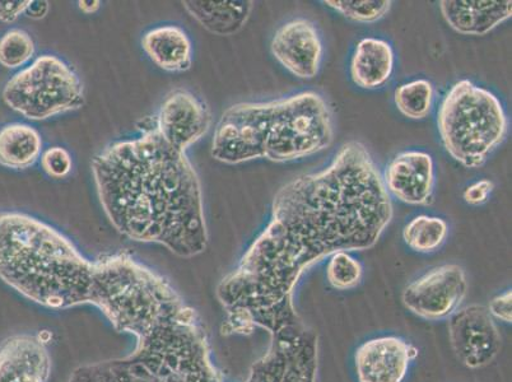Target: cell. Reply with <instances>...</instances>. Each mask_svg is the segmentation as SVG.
Here are the masks:
<instances>
[{"label":"cell","instance_id":"6da1fadb","mask_svg":"<svg viewBox=\"0 0 512 382\" xmlns=\"http://www.w3.org/2000/svg\"><path fill=\"white\" fill-rule=\"evenodd\" d=\"M393 216L383 176L360 142L344 144L325 169L288 181L274 195L268 226L218 284L223 334L305 326L293 304L302 274L339 251L374 248Z\"/></svg>","mask_w":512,"mask_h":382},{"label":"cell","instance_id":"7a4b0ae2","mask_svg":"<svg viewBox=\"0 0 512 382\" xmlns=\"http://www.w3.org/2000/svg\"><path fill=\"white\" fill-rule=\"evenodd\" d=\"M92 175L111 225L129 240L164 245L180 258L208 245L202 185L186 152L156 128L109 144L93 158Z\"/></svg>","mask_w":512,"mask_h":382},{"label":"cell","instance_id":"3957f363","mask_svg":"<svg viewBox=\"0 0 512 382\" xmlns=\"http://www.w3.org/2000/svg\"><path fill=\"white\" fill-rule=\"evenodd\" d=\"M437 127L449 155L467 169H477L504 141L507 118L492 92L463 79L442 101Z\"/></svg>","mask_w":512,"mask_h":382},{"label":"cell","instance_id":"277c9868","mask_svg":"<svg viewBox=\"0 0 512 382\" xmlns=\"http://www.w3.org/2000/svg\"><path fill=\"white\" fill-rule=\"evenodd\" d=\"M333 115L327 102L313 91L277 100L268 130L264 158L291 162L316 155L332 146Z\"/></svg>","mask_w":512,"mask_h":382},{"label":"cell","instance_id":"5b68a950","mask_svg":"<svg viewBox=\"0 0 512 382\" xmlns=\"http://www.w3.org/2000/svg\"><path fill=\"white\" fill-rule=\"evenodd\" d=\"M3 101L23 118L48 120L83 105L76 72L55 55H41L7 82Z\"/></svg>","mask_w":512,"mask_h":382},{"label":"cell","instance_id":"8992f818","mask_svg":"<svg viewBox=\"0 0 512 382\" xmlns=\"http://www.w3.org/2000/svg\"><path fill=\"white\" fill-rule=\"evenodd\" d=\"M277 101L242 102L223 113L214 130L212 157L227 165L264 158Z\"/></svg>","mask_w":512,"mask_h":382},{"label":"cell","instance_id":"52a82bcc","mask_svg":"<svg viewBox=\"0 0 512 382\" xmlns=\"http://www.w3.org/2000/svg\"><path fill=\"white\" fill-rule=\"evenodd\" d=\"M467 292L468 281L463 268L445 264L409 284L402 298L404 306L420 318L441 320L458 311Z\"/></svg>","mask_w":512,"mask_h":382},{"label":"cell","instance_id":"ba28073f","mask_svg":"<svg viewBox=\"0 0 512 382\" xmlns=\"http://www.w3.org/2000/svg\"><path fill=\"white\" fill-rule=\"evenodd\" d=\"M449 338L456 358L472 370L490 365L500 352V333L484 306L455 311L449 320Z\"/></svg>","mask_w":512,"mask_h":382},{"label":"cell","instance_id":"9c48e42d","mask_svg":"<svg viewBox=\"0 0 512 382\" xmlns=\"http://www.w3.org/2000/svg\"><path fill=\"white\" fill-rule=\"evenodd\" d=\"M212 116L203 101L192 92H171L157 116V132L170 146L186 152L208 133Z\"/></svg>","mask_w":512,"mask_h":382},{"label":"cell","instance_id":"30bf717a","mask_svg":"<svg viewBox=\"0 0 512 382\" xmlns=\"http://www.w3.org/2000/svg\"><path fill=\"white\" fill-rule=\"evenodd\" d=\"M272 54L279 63L301 79H313L319 73L323 44L313 23L293 20L283 25L274 35Z\"/></svg>","mask_w":512,"mask_h":382},{"label":"cell","instance_id":"8fae6325","mask_svg":"<svg viewBox=\"0 0 512 382\" xmlns=\"http://www.w3.org/2000/svg\"><path fill=\"white\" fill-rule=\"evenodd\" d=\"M69 382H222L217 370L209 372L157 371L133 354L120 360L82 366Z\"/></svg>","mask_w":512,"mask_h":382},{"label":"cell","instance_id":"7c38bea8","mask_svg":"<svg viewBox=\"0 0 512 382\" xmlns=\"http://www.w3.org/2000/svg\"><path fill=\"white\" fill-rule=\"evenodd\" d=\"M416 349L398 337L367 340L357 349L355 362L360 382H403Z\"/></svg>","mask_w":512,"mask_h":382},{"label":"cell","instance_id":"4fadbf2b","mask_svg":"<svg viewBox=\"0 0 512 382\" xmlns=\"http://www.w3.org/2000/svg\"><path fill=\"white\" fill-rule=\"evenodd\" d=\"M383 181L388 194L400 202L423 206L430 202L434 191V161L425 152L399 153L386 167Z\"/></svg>","mask_w":512,"mask_h":382},{"label":"cell","instance_id":"5bb4252c","mask_svg":"<svg viewBox=\"0 0 512 382\" xmlns=\"http://www.w3.org/2000/svg\"><path fill=\"white\" fill-rule=\"evenodd\" d=\"M50 371L49 352L41 339L17 335L0 346V382H46Z\"/></svg>","mask_w":512,"mask_h":382},{"label":"cell","instance_id":"9a60e30c","mask_svg":"<svg viewBox=\"0 0 512 382\" xmlns=\"http://www.w3.org/2000/svg\"><path fill=\"white\" fill-rule=\"evenodd\" d=\"M440 11L451 29L467 36L490 34L510 20L511 0H442Z\"/></svg>","mask_w":512,"mask_h":382},{"label":"cell","instance_id":"2e32d148","mask_svg":"<svg viewBox=\"0 0 512 382\" xmlns=\"http://www.w3.org/2000/svg\"><path fill=\"white\" fill-rule=\"evenodd\" d=\"M183 6L204 29L217 36H232L244 29L254 3L250 0H185Z\"/></svg>","mask_w":512,"mask_h":382},{"label":"cell","instance_id":"e0dca14e","mask_svg":"<svg viewBox=\"0 0 512 382\" xmlns=\"http://www.w3.org/2000/svg\"><path fill=\"white\" fill-rule=\"evenodd\" d=\"M142 46L152 62L164 71L186 72L192 67V41L178 26L166 25L148 31Z\"/></svg>","mask_w":512,"mask_h":382},{"label":"cell","instance_id":"ac0fdd59","mask_svg":"<svg viewBox=\"0 0 512 382\" xmlns=\"http://www.w3.org/2000/svg\"><path fill=\"white\" fill-rule=\"evenodd\" d=\"M394 69V51L388 41L367 37L357 44L351 60V77L363 90L388 83Z\"/></svg>","mask_w":512,"mask_h":382},{"label":"cell","instance_id":"d6986e66","mask_svg":"<svg viewBox=\"0 0 512 382\" xmlns=\"http://www.w3.org/2000/svg\"><path fill=\"white\" fill-rule=\"evenodd\" d=\"M43 153V139L35 128L12 123L0 128V165L11 170H26Z\"/></svg>","mask_w":512,"mask_h":382},{"label":"cell","instance_id":"ffe728a7","mask_svg":"<svg viewBox=\"0 0 512 382\" xmlns=\"http://www.w3.org/2000/svg\"><path fill=\"white\" fill-rule=\"evenodd\" d=\"M448 231V223L442 218L421 214L404 227L403 239L417 253H432L444 244Z\"/></svg>","mask_w":512,"mask_h":382},{"label":"cell","instance_id":"44dd1931","mask_svg":"<svg viewBox=\"0 0 512 382\" xmlns=\"http://www.w3.org/2000/svg\"><path fill=\"white\" fill-rule=\"evenodd\" d=\"M395 105L409 119H425L431 113L434 87L426 79L404 83L394 93Z\"/></svg>","mask_w":512,"mask_h":382},{"label":"cell","instance_id":"7402d4cb","mask_svg":"<svg viewBox=\"0 0 512 382\" xmlns=\"http://www.w3.org/2000/svg\"><path fill=\"white\" fill-rule=\"evenodd\" d=\"M36 46L30 34L12 29L0 37V64L4 68L17 69L34 58Z\"/></svg>","mask_w":512,"mask_h":382},{"label":"cell","instance_id":"603a6c76","mask_svg":"<svg viewBox=\"0 0 512 382\" xmlns=\"http://www.w3.org/2000/svg\"><path fill=\"white\" fill-rule=\"evenodd\" d=\"M328 7L335 9L348 20L372 23L381 20L392 8L390 0H325Z\"/></svg>","mask_w":512,"mask_h":382},{"label":"cell","instance_id":"cb8c5ba5","mask_svg":"<svg viewBox=\"0 0 512 382\" xmlns=\"http://www.w3.org/2000/svg\"><path fill=\"white\" fill-rule=\"evenodd\" d=\"M328 281L337 290H349L361 282L362 265L347 251L330 256L327 267Z\"/></svg>","mask_w":512,"mask_h":382},{"label":"cell","instance_id":"d4e9b609","mask_svg":"<svg viewBox=\"0 0 512 382\" xmlns=\"http://www.w3.org/2000/svg\"><path fill=\"white\" fill-rule=\"evenodd\" d=\"M41 166L45 174L53 179H63L71 174L73 161L67 149L59 146L50 147L41 155Z\"/></svg>","mask_w":512,"mask_h":382},{"label":"cell","instance_id":"484cf974","mask_svg":"<svg viewBox=\"0 0 512 382\" xmlns=\"http://www.w3.org/2000/svg\"><path fill=\"white\" fill-rule=\"evenodd\" d=\"M495 184L491 180H479L465 189L463 197L470 206H481L486 203L492 193Z\"/></svg>","mask_w":512,"mask_h":382},{"label":"cell","instance_id":"4316f807","mask_svg":"<svg viewBox=\"0 0 512 382\" xmlns=\"http://www.w3.org/2000/svg\"><path fill=\"white\" fill-rule=\"evenodd\" d=\"M488 312L493 319L502 321V323H511L512 320V292L506 291L502 295L493 298Z\"/></svg>","mask_w":512,"mask_h":382},{"label":"cell","instance_id":"83f0119b","mask_svg":"<svg viewBox=\"0 0 512 382\" xmlns=\"http://www.w3.org/2000/svg\"><path fill=\"white\" fill-rule=\"evenodd\" d=\"M30 0H16V2H0V21L13 23L18 17L25 15Z\"/></svg>","mask_w":512,"mask_h":382},{"label":"cell","instance_id":"f1b7e54d","mask_svg":"<svg viewBox=\"0 0 512 382\" xmlns=\"http://www.w3.org/2000/svg\"><path fill=\"white\" fill-rule=\"evenodd\" d=\"M50 11V4L46 0H30L25 15L32 20H43Z\"/></svg>","mask_w":512,"mask_h":382},{"label":"cell","instance_id":"f546056e","mask_svg":"<svg viewBox=\"0 0 512 382\" xmlns=\"http://www.w3.org/2000/svg\"><path fill=\"white\" fill-rule=\"evenodd\" d=\"M79 9L86 15H92V13H96L101 8L100 0H83V2L78 3Z\"/></svg>","mask_w":512,"mask_h":382}]
</instances>
